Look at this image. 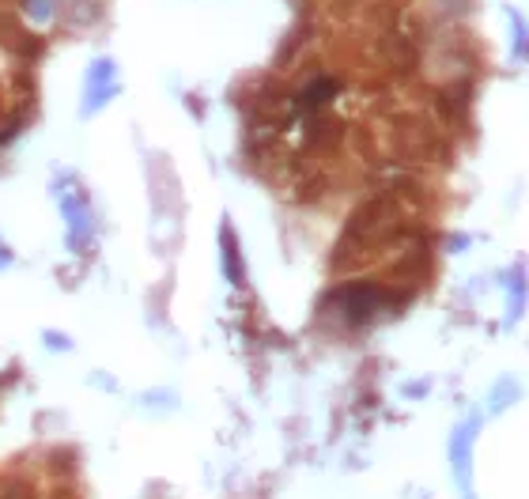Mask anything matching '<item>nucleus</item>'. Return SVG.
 Listing matches in <instances>:
<instances>
[{
	"mask_svg": "<svg viewBox=\"0 0 529 499\" xmlns=\"http://www.w3.org/2000/svg\"><path fill=\"white\" fill-rule=\"evenodd\" d=\"M333 303L352 326H363L390 303V292H382L378 284H344L341 292H333Z\"/></svg>",
	"mask_w": 529,
	"mask_h": 499,
	"instance_id": "obj_1",
	"label": "nucleus"
},
{
	"mask_svg": "<svg viewBox=\"0 0 529 499\" xmlns=\"http://www.w3.org/2000/svg\"><path fill=\"white\" fill-rule=\"evenodd\" d=\"M477 435H480V416L473 413L465 424L454 428L450 435V469H454V481L458 488H473V447H477Z\"/></svg>",
	"mask_w": 529,
	"mask_h": 499,
	"instance_id": "obj_2",
	"label": "nucleus"
},
{
	"mask_svg": "<svg viewBox=\"0 0 529 499\" xmlns=\"http://www.w3.org/2000/svg\"><path fill=\"white\" fill-rule=\"evenodd\" d=\"M499 284L507 292V326H518L529 307V273L526 265H511L499 273Z\"/></svg>",
	"mask_w": 529,
	"mask_h": 499,
	"instance_id": "obj_3",
	"label": "nucleus"
},
{
	"mask_svg": "<svg viewBox=\"0 0 529 499\" xmlns=\"http://www.w3.org/2000/svg\"><path fill=\"white\" fill-rule=\"evenodd\" d=\"M503 16H507V27H511V61L514 65H529V19L514 4L503 8Z\"/></svg>",
	"mask_w": 529,
	"mask_h": 499,
	"instance_id": "obj_4",
	"label": "nucleus"
},
{
	"mask_svg": "<svg viewBox=\"0 0 529 499\" xmlns=\"http://www.w3.org/2000/svg\"><path fill=\"white\" fill-rule=\"evenodd\" d=\"M522 401V382L514 379V375H499L492 382V390H488V413L492 416H503L511 405Z\"/></svg>",
	"mask_w": 529,
	"mask_h": 499,
	"instance_id": "obj_5",
	"label": "nucleus"
},
{
	"mask_svg": "<svg viewBox=\"0 0 529 499\" xmlns=\"http://www.w3.org/2000/svg\"><path fill=\"white\" fill-rule=\"evenodd\" d=\"M223 261H227V280L239 284L242 280V261H239V250H235V235L231 227H223Z\"/></svg>",
	"mask_w": 529,
	"mask_h": 499,
	"instance_id": "obj_6",
	"label": "nucleus"
},
{
	"mask_svg": "<svg viewBox=\"0 0 529 499\" xmlns=\"http://www.w3.org/2000/svg\"><path fill=\"white\" fill-rule=\"evenodd\" d=\"M465 499H477V496H473V492H465Z\"/></svg>",
	"mask_w": 529,
	"mask_h": 499,
	"instance_id": "obj_7",
	"label": "nucleus"
}]
</instances>
